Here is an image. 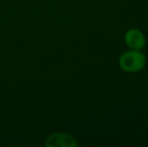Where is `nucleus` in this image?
Instances as JSON below:
<instances>
[{
	"mask_svg": "<svg viewBox=\"0 0 148 147\" xmlns=\"http://www.w3.org/2000/svg\"><path fill=\"white\" fill-rule=\"evenodd\" d=\"M146 57L140 51H128L119 57V66L126 73H137L144 69Z\"/></svg>",
	"mask_w": 148,
	"mask_h": 147,
	"instance_id": "obj_1",
	"label": "nucleus"
},
{
	"mask_svg": "<svg viewBox=\"0 0 148 147\" xmlns=\"http://www.w3.org/2000/svg\"><path fill=\"white\" fill-rule=\"evenodd\" d=\"M125 43L130 49L142 51L146 45V38L142 31L136 28H130L125 34Z\"/></svg>",
	"mask_w": 148,
	"mask_h": 147,
	"instance_id": "obj_2",
	"label": "nucleus"
},
{
	"mask_svg": "<svg viewBox=\"0 0 148 147\" xmlns=\"http://www.w3.org/2000/svg\"><path fill=\"white\" fill-rule=\"evenodd\" d=\"M78 144L73 136L64 133H56L47 139V146L49 147H76Z\"/></svg>",
	"mask_w": 148,
	"mask_h": 147,
	"instance_id": "obj_3",
	"label": "nucleus"
}]
</instances>
